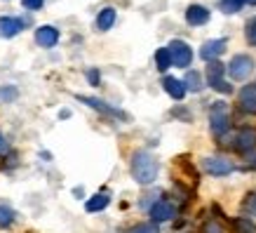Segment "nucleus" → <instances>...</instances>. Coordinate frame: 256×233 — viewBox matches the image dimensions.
I'll use <instances>...</instances> for the list:
<instances>
[{
  "label": "nucleus",
  "mask_w": 256,
  "mask_h": 233,
  "mask_svg": "<svg viewBox=\"0 0 256 233\" xmlns=\"http://www.w3.org/2000/svg\"><path fill=\"white\" fill-rule=\"evenodd\" d=\"M87 80H90L92 85H99V71L90 69V71H87Z\"/></svg>",
  "instance_id": "c85d7f7f"
},
{
  "label": "nucleus",
  "mask_w": 256,
  "mask_h": 233,
  "mask_svg": "<svg viewBox=\"0 0 256 233\" xmlns=\"http://www.w3.org/2000/svg\"><path fill=\"white\" fill-rule=\"evenodd\" d=\"M249 165H254V167H256V153L254 155L249 153Z\"/></svg>",
  "instance_id": "7c9ffc66"
},
{
  "label": "nucleus",
  "mask_w": 256,
  "mask_h": 233,
  "mask_svg": "<svg viewBox=\"0 0 256 233\" xmlns=\"http://www.w3.org/2000/svg\"><path fill=\"white\" fill-rule=\"evenodd\" d=\"M226 52V40L216 38V40H207L204 45L200 47V57L204 62H216L218 57Z\"/></svg>",
  "instance_id": "6e6552de"
},
{
  "label": "nucleus",
  "mask_w": 256,
  "mask_h": 233,
  "mask_svg": "<svg viewBox=\"0 0 256 233\" xmlns=\"http://www.w3.org/2000/svg\"><path fill=\"white\" fill-rule=\"evenodd\" d=\"M22 3H24V8L26 10H40L45 0H22Z\"/></svg>",
  "instance_id": "bb28decb"
},
{
  "label": "nucleus",
  "mask_w": 256,
  "mask_h": 233,
  "mask_svg": "<svg viewBox=\"0 0 256 233\" xmlns=\"http://www.w3.org/2000/svg\"><path fill=\"white\" fill-rule=\"evenodd\" d=\"M240 109L256 113V85H244L240 90Z\"/></svg>",
  "instance_id": "4468645a"
},
{
  "label": "nucleus",
  "mask_w": 256,
  "mask_h": 233,
  "mask_svg": "<svg viewBox=\"0 0 256 233\" xmlns=\"http://www.w3.org/2000/svg\"><path fill=\"white\" fill-rule=\"evenodd\" d=\"M184 85H186V90H190V92H200L202 90V76L198 73V71H188L186 78H184Z\"/></svg>",
  "instance_id": "6ab92c4d"
},
{
  "label": "nucleus",
  "mask_w": 256,
  "mask_h": 233,
  "mask_svg": "<svg viewBox=\"0 0 256 233\" xmlns=\"http://www.w3.org/2000/svg\"><path fill=\"white\" fill-rule=\"evenodd\" d=\"M167 47H170L172 62H174L176 69H188V66H190V62H193V50L188 47V43H184V40H172Z\"/></svg>",
  "instance_id": "20e7f679"
},
{
  "label": "nucleus",
  "mask_w": 256,
  "mask_h": 233,
  "mask_svg": "<svg viewBox=\"0 0 256 233\" xmlns=\"http://www.w3.org/2000/svg\"><path fill=\"white\" fill-rule=\"evenodd\" d=\"M244 36H247L249 43H254L256 45V17H252L247 22V26H244Z\"/></svg>",
  "instance_id": "b1692460"
},
{
  "label": "nucleus",
  "mask_w": 256,
  "mask_h": 233,
  "mask_svg": "<svg viewBox=\"0 0 256 233\" xmlns=\"http://www.w3.org/2000/svg\"><path fill=\"white\" fill-rule=\"evenodd\" d=\"M226 66L221 62H210V66H207V80H210V85H214V83H218V80H224V73H226Z\"/></svg>",
  "instance_id": "f3484780"
},
{
  "label": "nucleus",
  "mask_w": 256,
  "mask_h": 233,
  "mask_svg": "<svg viewBox=\"0 0 256 233\" xmlns=\"http://www.w3.org/2000/svg\"><path fill=\"white\" fill-rule=\"evenodd\" d=\"M14 97H16V90H14V87H8V90H0V99L12 101Z\"/></svg>",
  "instance_id": "cd10ccee"
},
{
  "label": "nucleus",
  "mask_w": 256,
  "mask_h": 233,
  "mask_svg": "<svg viewBox=\"0 0 256 233\" xmlns=\"http://www.w3.org/2000/svg\"><path fill=\"white\" fill-rule=\"evenodd\" d=\"M244 210H247L249 214H256V193L249 195L247 200H244Z\"/></svg>",
  "instance_id": "a878e982"
},
{
  "label": "nucleus",
  "mask_w": 256,
  "mask_h": 233,
  "mask_svg": "<svg viewBox=\"0 0 256 233\" xmlns=\"http://www.w3.org/2000/svg\"><path fill=\"white\" fill-rule=\"evenodd\" d=\"M226 69H228V76L233 80H247L254 73V59L249 55H235Z\"/></svg>",
  "instance_id": "7ed1b4c3"
},
{
  "label": "nucleus",
  "mask_w": 256,
  "mask_h": 233,
  "mask_svg": "<svg viewBox=\"0 0 256 233\" xmlns=\"http://www.w3.org/2000/svg\"><path fill=\"white\" fill-rule=\"evenodd\" d=\"M127 233H160V228H158L156 221H150V224H139V226H134V228H130Z\"/></svg>",
  "instance_id": "5701e85b"
},
{
  "label": "nucleus",
  "mask_w": 256,
  "mask_h": 233,
  "mask_svg": "<svg viewBox=\"0 0 256 233\" xmlns=\"http://www.w3.org/2000/svg\"><path fill=\"white\" fill-rule=\"evenodd\" d=\"M235 228H238V233H256V224L252 221V219H247V217L235 219Z\"/></svg>",
  "instance_id": "412c9836"
},
{
  "label": "nucleus",
  "mask_w": 256,
  "mask_h": 233,
  "mask_svg": "<svg viewBox=\"0 0 256 233\" xmlns=\"http://www.w3.org/2000/svg\"><path fill=\"white\" fill-rule=\"evenodd\" d=\"M242 5H244V0H221V3H218L221 12H226V15H235V12H240Z\"/></svg>",
  "instance_id": "aec40b11"
},
{
  "label": "nucleus",
  "mask_w": 256,
  "mask_h": 233,
  "mask_svg": "<svg viewBox=\"0 0 256 233\" xmlns=\"http://www.w3.org/2000/svg\"><path fill=\"white\" fill-rule=\"evenodd\" d=\"M12 221H14V212L8 205H0V228H8Z\"/></svg>",
  "instance_id": "4be33fe9"
},
{
  "label": "nucleus",
  "mask_w": 256,
  "mask_h": 233,
  "mask_svg": "<svg viewBox=\"0 0 256 233\" xmlns=\"http://www.w3.org/2000/svg\"><path fill=\"white\" fill-rule=\"evenodd\" d=\"M116 8H104L99 12V17H96V29L99 31H108V29H113V24H116Z\"/></svg>",
  "instance_id": "2eb2a0df"
},
{
  "label": "nucleus",
  "mask_w": 256,
  "mask_h": 233,
  "mask_svg": "<svg viewBox=\"0 0 256 233\" xmlns=\"http://www.w3.org/2000/svg\"><path fill=\"white\" fill-rule=\"evenodd\" d=\"M22 29H24L22 19H14V17H0V36H2V38H14Z\"/></svg>",
  "instance_id": "f8f14e48"
},
{
  "label": "nucleus",
  "mask_w": 256,
  "mask_h": 233,
  "mask_svg": "<svg viewBox=\"0 0 256 233\" xmlns=\"http://www.w3.org/2000/svg\"><path fill=\"white\" fill-rule=\"evenodd\" d=\"M210 127L214 137H224L230 130V113H228V106L224 101H214V106L210 111Z\"/></svg>",
  "instance_id": "f03ea898"
},
{
  "label": "nucleus",
  "mask_w": 256,
  "mask_h": 233,
  "mask_svg": "<svg viewBox=\"0 0 256 233\" xmlns=\"http://www.w3.org/2000/svg\"><path fill=\"white\" fill-rule=\"evenodd\" d=\"M158 172H160V165H158V160L153 158V153L136 151V153L132 155V177L136 184H141V186L153 184L158 179Z\"/></svg>",
  "instance_id": "f257e3e1"
},
{
  "label": "nucleus",
  "mask_w": 256,
  "mask_h": 233,
  "mask_svg": "<svg viewBox=\"0 0 256 233\" xmlns=\"http://www.w3.org/2000/svg\"><path fill=\"white\" fill-rule=\"evenodd\" d=\"M108 202H110V198L106 193H96V195H92V198L85 202V210L87 212H101V210H106V207H108Z\"/></svg>",
  "instance_id": "dca6fc26"
},
{
  "label": "nucleus",
  "mask_w": 256,
  "mask_h": 233,
  "mask_svg": "<svg viewBox=\"0 0 256 233\" xmlns=\"http://www.w3.org/2000/svg\"><path fill=\"white\" fill-rule=\"evenodd\" d=\"M150 217H153L156 224L170 221L172 217H176V207H174V202H170V200H158L156 205H150Z\"/></svg>",
  "instance_id": "423d86ee"
},
{
  "label": "nucleus",
  "mask_w": 256,
  "mask_h": 233,
  "mask_svg": "<svg viewBox=\"0 0 256 233\" xmlns=\"http://www.w3.org/2000/svg\"><path fill=\"white\" fill-rule=\"evenodd\" d=\"M8 141H5V137H2V134H0V153H8Z\"/></svg>",
  "instance_id": "c756f323"
},
{
  "label": "nucleus",
  "mask_w": 256,
  "mask_h": 233,
  "mask_svg": "<svg viewBox=\"0 0 256 233\" xmlns=\"http://www.w3.org/2000/svg\"><path fill=\"white\" fill-rule=\"evenodd\" d=\"M156 66L158 71H167L170 66H174V62H172V52H170V47H160L156 52Z\"/></svg>",
  "instance_id": "a211bd4d"
},
{
  "label": "nucleus",
  "mask_w": 256,
  "mask_h": 233,
  "mask_svg": "<svg viewBox=\"0 0 256 233\" xmlns=\"http://www.w3.org/2000/svg\"><path fill=\"white\" fill-rule=\"evenodd\" d=\"M202 233H226V231H224V226L218 224V221L210 219V221H204V226H202Z\"/></svg>",
  "instance_id": "393cba45"
},
{
  "label": "nucleus",
  "mask_w": 256,
  "mask_h": 233,
  "mask_svg": "<svg viewBox=\"0 0 256 233\" xmlns=\"http://www.w3.org/2000/svg\"><path fill=\"white\" fill-rule=\"evenodd\" d=\"M202 167L204 172H210L214 177H226V174H230L235 170V165L228 160V158H218V155H212V158H204L202 160Z\"/></svg>",
  "instance_id": "39448f33"
},
{
  "label": "nucleus",
  "mask_w": 256,
  "mask_h": 233,
  "mask_svg": "<svg viewBox=\"0 0 256 233\" xmlns=\"http://www.w3.org/2000/svg\"><path fill=\"white\" fill-rule=\"evenodd\" d=\"M233 146L238 148V151H242V153H252L256 148V130H252V127L240 130V132L235 134Z\"/></svg>",
  "instance_id": "0eeeda50"
},
{
  "label": "nucleus",
  "mask_w": 256,
  "mask_h": 233,
  "mask_svg": "<svg viewBox=\"0 0 256 233\" xmlns=\"http://www.w3.org/2000/svg\"><path fill=\"white\" fill-rule=\"evenodd\" d=\"M36 43L40 47L50 50V47H54L59 43V31H56L54 26H40L38 31H36Z\"/></svg>",
  "instance_id": "1a4fd4ad"
},
{
  "label": "nucleus",
  "mask_w": 256,
  "mask_h": 233,
  "mask_svg": "<svg viewBox=\"0 0 256 233\" xmlns=\"http://www.w3.org/2000/svg\"><path fill=\"white\" fill-rule=\"evenodd\" d=\"M186 22L190 26H204V24L210 22V10L204 8V5H190L186 10Z\"/></svg>",
  "instance_id": "9b49d317"
},
{
  "label": "nucleus",
  "mask_w": 256,
  "mask_h": 233,
  "mask_svg": "<svg viewBox=\"0 0 256 233\" xmlns=\"http://www.w3.org/2000/svg\"><path fill=\"white\" fill-rule=\"evenodd\" d=\"M78 101H82V104H87V106H92V109L101 111V113H106V116H116V118H127L122 113V111H118L113 109V106H108L106 101H101V99H94V97H78Z\"/></svg>",
  "instance_id": "ddd939ff"
},
{
  "label": "nucleus",
  "mask_w": 256,
  "mask_h": 233,
  "mask_svg": "<svg viewBox=\"0 0 256 233\" xmlns=\"http://www.w3.org/2000/svg\"><path fill=\"white\" fill-rule=\"evenodd\" d=\"M244 3H247V5H256V0H244Z\"/></svg>",
  "instance_id": "2f4dec72"
},
{
  "label": "nucleus",
  "mask_w": 256,
  "mask_h": 233,
  "mask_svg": "<svg viewBox=\"0 0 256 233\" xmlns=\"http://www.w3.org/2000/svg\"><path fill=\"white\" fill-rule=\"evenodd\" d=\"M162 87H164V92L170 94L172 99H176L181 101L184 97H186V85H184V80H176V78H172V76H164L162 78Z\"/></svg>",
  "instance_id": "9d476101"
}]
</instances>
